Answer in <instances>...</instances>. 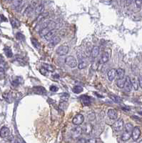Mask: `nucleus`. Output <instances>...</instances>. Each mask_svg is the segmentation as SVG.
Returning a JSON list of instances; mask_svg holds the SVG:
<instances>
[{
  "label": "nucleus",
  "instance_id": "obj_43",
  "mask_svg": "<svg viewBox=\"0 0 142 143\" xmlns=\"http://www.w3.org/2000/svg\"><path fill=\"white\" fill-rule=\"evenodd\" d=\"M86 143H96V139L94 138L90 139H88V141L86 142Z\"/></svg>",
  "mask_w": 142,
  "mask_h": 143
},
{
  "label": "nucleus",
  "instance_id": "obj_25",
  "mask_svg": "<svg viewBox=\"0 0 142 143\" xmlns=\"http://www.w3.org/2000/svg\"><path fill=\"white\" fill-rule=\"evenodd\" d=\"M131 137H132V133H130V132H124V133H123L122 136V139L123 141H126L128 139H129L131 138Z\"/></svg>",
  "mask_w": 142,
  "mask_h": 143
},
{
  "label": "nucleus",
  "instance_id": "obj_18",
  "mask_svg": "<svg viewBox=\"0 0 142 143\" xmlns=\"http://www.w3.org/2000/svg\"><path fill=\"white\" fill-rule=\"evenodd\" d=\"M99 54V47L98 46H94L92 49V57L93 58H96L98 57Z\"/></svg>",
  "mask_w": 142,
  "mask_h": 143
},
{
  "label": "nucleus",
  "instance_id": "obj_4",
  "mask_svg": "<svg viewBox=\"0 0 142 143\" xmlns=\"http://www.w3.org/2000/svg\"><path fill=\"white\" fill-rule=\"evenodd\" d=\"M69 52V47L66 45H62L59 46L56 49V53L60 56H64L68 53Z\"/></svg>",
  "mask_w": 142,
  "mask_h": 143
},
{
  "label": "nucleus",
  "instance_id": "obj_16",
  "mask_svg": "<svg viewBox=\"0 0 142 143\" xmlns=\"http://www.w3.org/2000/svg\"><path fill=\"white\" fill-rule=\"evenodd\" d=\"M34 92L38 94H44L46 91L43 87H34Z\"/></svg>",
  "mask_w": 142,
  "mask_h": 143
},
{
  "label": "nucleus",
  "instance_id": "obj_6",
  "mask_svg": "<svg viewBox=\"0 0 142 143\" xmlns=\"http://www.w3.org/2000/svg\"><path fill=\"white\" fill-rule=\"evenodd\" d=\"M114 129L116 131V132H119L121 131L124 127V121H123L122 119H118L115 122V123L114 124Z\"/></svg>",
  "mask_w": 142,
  "mask_h": 143
},
{
  "label": "nucleus",
  "instance_id": "obj_13",
  "mask_svg": "<svg viewBox=\"0 0 142 143\" xmlns=\"http://www.w3.org/2000/svg\"><path fill=\"white\" fill-rule=\"evenodd\" d=\"M107 114L111 119H116L117 118V112L114 109H109L108 111Z\"/></svg>",
  "mask_w": 142,
  "mask_h": 143
},
{
  "label": "nucleus",
  "instance_id": "obj_45",
  "mask_svg": "<svg viewBox=\"0 0 142 143\" xmlns=\"http://www.w3.org/2000/svg\"><path fill=\"white\" fill-rule=\"evenodd\" d=\"M6 19L5 18L3 15H0V22H2V21H6Z\"/></svg>",
  "mask_w": 142,
  "mask_h": 143
},
{
  "label": "nucleus",
  "instance_id": "obj_27",
  "mask_svg": "<svg viewBox=\"0 0 142 143\" xmlns=\"http://www.w3.org/2000/svg\"><path fill=\"white\" fill-rule=\"evenodd\" d=\"M43 10H44V6L42 5H39V6L36 7V10H35V13H36V15H40L41 14H42Z\"/></svg>",
  "mask_w": 142,
  "mask_h": 143
},
{
  "label": "nucleus",
  "instance_id": "obj_47",
  "mask_svg": "<svg viewBox=\"0 0 142 143\" xmlns=\"http://www.w3.org/2000/svg\"><path fill=\"white\" fill-rule=\"evenodd\" d=\"M138 143H142V140H141V141H140Z\"/></svg>",
  "mask_w": 142,
  "mask_h": 143
},
{
  "label": "nucleus",
  "instance_id": "obj_33",
  "mask_svg": "<svg viewBox=\"0 0 142 143\" xmlns=\"http://www.w3.org/2000/svg\"><path fill=\"white\" fill-rule=\"evenodd\" d=\"M4 98L8 102H12V96L10 93H6V94H4Z\"/></svg>",
  "mask_w": 142,
  "mask_h": 143
},
{
  "label": "nucleus",
  "instance_id": "obj_40",
  "mask_svg": "<svg viewBox=\"0 0 142 143\" xmlns=\"http://www.w3.org/2000/svg\"><path fill=\"white\" fill-rule=\"evenodd\" d=\"M138 85L140 86V87L142 88V76L140 75L138 77Z\"/></svg>",
  "mask_w": 142,
  "mask_h": 143
},
{
  "label": "nucleus",
  "instance_id": "obj_11",
  "mask_svg": "<svg viewBox=\"0 0 142 143\" xmlns=\"http://www.w3.org/2000/svg\"><path fill=\"white\" fill-rule=\"evenodd\" d=\"M60 40H61V39H60V37H59V36L54 37V38L49 42V47H55L58 43H59Z\"/></svg>",
  "mask_w": 142,
  "mask_h": 143
},
{
  "label": "nucleus",
  "instance_id": "obj_21",
  "mask_svg": "<svg viewBox=\"0 0 142 143\" xmlns=\"http://www.w3.org/2000/svg\"><path fill=\"white\" fill-rule=\"evenodd\" d=\"M4 53L6 54V56L9 58H11L13 57V53H12V51L10 48V47H4Z\"/></svg>",
  "mask_w": 142,
  "mask_h": 143
},
{
  "label": "nucleus",
  "instance_id": "obj_34",
  "mask_svg": "<svg viewBox=\"0 0 142 143\" xmlns=\"http://www.w3.org/2000/svg\"><path fill=\"white\" fill-rule=\"evenodd\" d=\"M69 97V94H67V93H64V94L62 95L61 99H62V100H64V102H65V101H67V100H68Z\"/></svg>",
  "mask_w": 142,
  "mask_h": 143
},
{
  "label": "nucleus",
  "instance_id": "obj_5",
  "mask_svg": "<svg viewBox=\"0 0 142 143\" xmlns=\"http://www.w3.org/2000/svg\"><path fill=\"white\" fill-rule=\"evenodd\" d=\"M84 120V117L83 115L81 114H78L74 117L72 122H73L74 124H75V125H80L81 124L83 123Z\"/></svg>",
  "mask_w": 142,
  "mask_h": 143
},
{
  "label": "nucleus",
  "instance_id": "obj_8",
  "mask_svg": "<svg viewBox=\"0 0 142 143\" xmlns=\"http://www.w3.org/2000/svg\"><path fill=\"white\" fill-rule=\"evenodd\" d=\"M140 134H141L140 129L138 128V127H135L134 128V129H133L132 132V139L134 140V141H136L139 138Z\"/></svg>",
  "mask_w": 142,
  "mask_h": 143
},
{
  "label": "nucleus",
  "instance_id": "obj_32",
  "mask_svg": "<svg viewBox=\"0 0 142 143\" xmlns=\"http://www.w3.org/2000/svg\"><path fill=\"white\" fill-rule=\"evenodd\" d=\"M16 39H17V40H20V41L24 40V39H25V37L24 36V35H22V33H20V32L16 33Z\"/></svg>",
  "mask_w": 142,
  "mask_h": 143
},
{
  "label": "nucleus",
  "instance_id": "obj_35",
  "mask_svg": "<svg viewBox=\"0 0 142 143\" xmlns=\"http://www.w3.org/2000/svg\"><path fill=\"white\" fill-rule=\"evenodd\" d=\"M98 62H97V61L93 62V63H92V69H93V70H96L98 67V64H99Z\"/></svg>",
  "mask_w": 142,
  "mask_h": 143
},
{
  "label": "nucleus",
  "instance_id": "obj_23",
  "mask_svg": "<svg viewBox=\"0 0 142 143\" xmlns=\"http://www.w3.org/2000/svg\"><path fill=\"white\" fill-rule=\"evenodd\" d=\"M125 82H126V78L117 79L116 80V85L118 86V87L124 88V84H125Z\"/></svg>",
  "mask_w": 142,
  "mask_h": 143
},
{
  "label": "nucleus",
  "instance_id": "obj_19",
  "mask_svg": "<svg viewBox=\"0 0 142 143\" xmlns=\"http://www.w3.org/2000/svg\"><path fill=\"white\" fill-rule=\"evenodd\" d=\"M124 74H125V71L122 68H118L116 69V76H117L118 79L124 78Z\"/></svg>",
  "mask_w": 142,
  "mask_h": 143
},
{
  "label": "nucleus",
  "instance_id": "obj_1",
  "mask_svg": "<svg viewBox=\"0 0 142 143\" xmlns=\"http://www.w3.org/2000/svg\"><path fill=\"white\" fill-rule=\"evenodd\" d=\"M55 27H56V23L53 21H49L48 26L39 32V35L41 37H45L52 30H55Z\"/></svg>",
  "mask_w": 142,
  "mask_h": 143
},
{
  "label": "nucleus",
  "instance_id": "obj_7",
  "mask_svg": "<svg viewBox=\"0 0 142 143\" xmlns=\"http://www.w3.org/2000/svg\"><path fill=\"white\" fill-rule=\"evenodd\" d=\"M80 101L84 105H90L92 104V98L87 95H82L80 97Z\"/></svg>",
  "mask_w": 142,
  "mask_h": 143
},
{
  "label": "nucleus",
  "instance_id": "obj_36",
  "mask_svg": "<svg viewBox=\"0 0 142 143\" xmlns=\"http://www.w3.org/2000/svg\"><path fill=\"white\" fill-rule=\"evenodd\" d=\"M22 3H23V2H22V1H14V2H13L14 6L16 8H18L20 5H22Z\"/></svg>",
  "mask_w": 142,
  "mask_h": 143
},
{
  "label": "nucleus",
  "instance_id": "obj_15",
  "mask_svg": "<svg viewBox=\"0 0 142 143\" xmlns=\"http://www.w3.org/2000/svg\"><path fill=\"white\" fill-rule=\"evenodd\" d=\"M108 59H109V54L107 52H104L103 54L102 55V57H101V59H100L99 62H100V63H102V64H104V63L107 62L108 61Z\"/></svg>",
  "mask_w": 142,
  "mask_h": 143
},
{
  "label": "nucleus",
  "instance_id": "obj_41",
  "mask_svg": "<svg viewBox=\"0 0 142 143\" xmlns=\"http://www.w3.org/2000/svg\"><path fill=\"white\" fill-rule=\"evenodd\" d=\"M88 119H89L90 120H94V119H95V114H94V113L89 114V115H88Z\"/></svg>",
  "mask_w": 142,
  "mask_h": 143
},
{
  "label": "nucleus",
  "instance_id": "obj_3",
  "mask_svg": "<svg viewBox=\"0 0 142 143\" xmlns=\"http://www.w3.org/2000/svg\"><path fill=\"white\" fill-rule=\"evenodd\" d=\"M65 63L72 68H74L77 66L76 59L73 56H69L65 59Z\"/></svg>",
  "mask_w": 142,
  "mask_h": 143
},
{
  "label": "nucleus",
  "instance_id": "obj_9",
  "mask_svg": "<svg viewBox=\"0 0 142 143\" xmlns=\"http://www.w3.org/2000/svg\"><path fill=\"white\" fill-rule=\"evenodd\" d=\"M124 88L126 92H131V90L132 89V80L130 79L129 77H126V82L124 84Z\"/></svg>",
  "mask_w": 142,
  "mask_h": 143
},
{
  "label": "nucleus",
  "instance_id": "obj_20",
  "mask_svg": "<svg viewBox=\"0 0 142 143\" xmlns=\"http://www.w3.org/2000/svg\"><path fill=\"white\" fill-rule=\"evenodd\" d=\"M10 22H11V25L12 26L13 28H18L20 26V22L18 20H16V18H10Z\"/></svg>",
  "mask_w": 142,
  "mask_h": 143
},
{
  "label": "nucleus",
  "instance_id": "obj_46",
  "mask_svg": "<svg viewBox=\"0 0 142 143\" xmlns=\"http://www.w3.org/2000/svg\"><path fill=\"white\" fill-rule=\"evenodd\" d=\"M103 2L104 4H108V5H109L112 2H111V1H103V2Z\"/></svg>",
  "mask_w": 142,
  "mask_h": 143
},
{
  "label": "nucleus",
  "instance_id": "obj_42",
  "mask_svg": "<svg viewBox=\"0 0 142 143\" xmlns=\"http://www.w3.org/2000/svg\"><path fill=\"white\" fill-rule=\"evenodd\" d=\"M77 143H86V140L84 138H80L78 139V140L77 141Z\"/></svg>",
  "mask_w": 142,
  "mask_h": 143
},
{
  "label": "nucleus",
  "instance_id": "obj_10",
  "mask_svg": "<svg viewBox=\"0 0 142 143\" xmlns=\"http://www.w3.org/2000/svg\"><path fill=\"white\" fill-rule=\"evenodd\" d=\"M10 129L6 127H3L0 130V136L2 138H5V137H8L10 135Z\"/></svg>",
  "mask_w": 142,
  "mask_h": 143
},
{
  "label": "nucleus",
  "instance_id": "obj_22",
  "mask_svg": "<svg viewBox=\"0 0 142 143\" xmlns=\"http://www.w3.org/2000/svg\"><path fill=\"white\" fill-rule=\"evenodd\" d=\"M92 129H93V126L92 124L90 123H88L86 124V127H85V133L86 134H90L92 132Z\"/></svg>",
  "mask_w": 142,
  "mask_h": 143
},
{
  "label": "nucleus",
  "instance_id": "obj_2",
  "mask_svg": "<svg viewBox=\"0 0 142 143\" xmlns=\"http://www.w3.org/2000/svg\"><path fill=\"white\" fill-rule=\"evenodd\" d=\"M82 134V129L81 127H76L75 128H74L72 129L71 132V134H72V137L74 139H76L80 137V136Z\"/></svg>",
  "mask_w": 142,
  "mask_h": 143
},
{
  "label": "nucleus",
  "instance_id": "obj_38",
  "mask_svg": "<svg viewBox=\"0 0 142 143\" xmlns=\"http://www.w3.org/2000/svg\"><path fill=\"white\" fill-rule=\"evenodd\" d=\"M50 91H52V92H57L58 91V87H56V86H55V85H52V86H51L50 87Z\"/></svg>",
  "mask_w": 142,
  "mask_h": 143
},
{
  "label": "nucleus",
  "instance_id": "obj_29",
  "mask_svg": "<svg viewBox=\"0 0 142 143\" xmlns=\"http://www.w3.org/2000/svg\"><path fill=\"white\" fill-rule=\"evenodd\" d=\"M133 129H134V127H133V125L131 123H127L125 125V130H126V132L132 133Z\"/></svg>",
  "mask_w": 142,
  "mask_h": 143
},
{
  "label": "nucleus",
  "instance_id": "obj_44",
  "mask_svg": "<svg viewBox=\"0 0 142 143\" xmlns=\"http://www.w3.org/2000/svg\"><path fill=\"white\" fill-rule=\"evenodd\" d=\"M10 141H11V142L12 143H20L16 139L14 138V137H12V138L10 139Z\"/></svg>",
  "mask_w": 142,
  "mask_h": 143
},
{
  "label": "nucleus",
  "instance_id": "obj_24",
  "mask_svg": "<svg viewBox=\"0 0 142 143\" xmlns=\"http://www.w3.org/2000/svg\"><path fill=\"white\" fill-rule=\"evenodd\" d=\"M110 98L112 99L113 101L116 103H122V99L120 98L118 96H116V95H113V94H111L110 95Z\"/></svg>",
  "mask_w": 142,
  "mask_h": 143
},
{
  "label": "nucleus",
  "instance_id": "obj_14",
  "mask_svg": "<svg viewBox=\"0 0 142 143\" xmlns=\"http://www.w3.org/2000/svg\"><path fill=\"white\" fill-rule=\"evenodd\" d=\"M116 76V69H112L108 71V79L110 81L114 80Z\"/></svg>",
  "mask_w": 142,
  "mask_h": 143
},
{
  "label": "nucleus",
  "instance_id": "obj_30",
  "mask_svg": "<svg viewBox=\"0 0 142 143\" xmlns=\"http://www.w3.org/2000/svg\"><path fill=\"white\" fill-rule=\"evenodd\" d=\"M132 80V87H134V89H135V90H137L138 89V81L136 80V78H133L132 79H131Z\"/></svg>",
  "mask_w": 142,
  "mask_h": 143
},
{
  "label": "nucleus",
  "instance_id": "obj_31",
  "mask_svg": "<svg viewBox=\"0 0 142 143\" xmlns=\"http://www.w3.org/2000/svg\"><path fill=\"white\" fill-rule=\"evenodd\" d=\"M43 67H44V68H45L47 71H50V72H54V68L52 65H49V64H43Z\"/></svg>",
  "mask_w": 142,
  "mask_h": 143
},
{
  "label": "nucleus",
  "instance_id": "obj_28",
  "mask_svg": "<svg viewBox=\"0 0 142 143\" xmlns=\"http://www.w3.org/2000/svg\"><path fill=\"white\" fill-rule=\"evenodd\" d=\"M82 91H83V87H81V86H78V85L75 86L73 88V92L75 94H79V93H81Z\"/></svg>",
  "mask_w": 142,
  "mask_h": 143
},
{
  "label": "nucleus",
  "instance_id": "obj_48",
  "mask_svg": "<svg viewBox=\"0 0 142 143\" xmlns=\"http://www.w3.org/2000/svg\"><path fill=\"white\" fill-rule=\"evenodd\" d=\"M22 143H26V142H22Z\"/></svg>",
  "mask_w": 142,
  "mask_h": 143
},
{
  "label": "nucleus",
  "instance_id": "obj_39",
  "mask_svg": "<svg viewBox=\"0 0 142 143\" xmlns=\"http://www.w3.org/2000/svg\"><path fill=\"white\" fill-rule=\"evenodd\" d=\"M135 3L136 5L138 8H141L142 6V1H135Z\"/></svg>",
  "mask_w": 142,
  "mask_h": 143
},
{
  "label": "nucleus",
  "instance_id": "obj_37",
  "mask_svg": "<svg viewBox=\"0 0 142 143\" xmlns=\"http://www.w3.org/2000/svg\"><path fill=\"white\" fill-rule=\"evenodd\" d=\"M40 72L41 74H42L43 75H45V76H48V73H49V71H47L46 69L42 67V69H40Z\"/></svg>",
  "mask_w": 142,
  "mask_h": 143
},
{
  "label": "nucleus",
  "instance_id": "obj_12",
  "mask_svg": "<svg viewBox=\"0 0 142 143\" xmlns=\"http://www.w3.org/2000/svg\"><path fill=\"white\" fill-rule=\"evenodd\" d=\"M56 30H52L50 32H49L47 35H46L44 37H45V40H47V41H51L54 38V37H56Z\"/></svg>",
  "mask_w": 142,
  "mask_h": 143
},
{
  "label": "nucleus",
  "instance_id": "obj_26",
  "mask_svg": "<svg viewBox=\"0 0 142 143\" xmlns=\"http://www.w3.org/2000/svg\"><path fill=\"white\" fill-rule=\"evenodd\" d=\"M31 41H32V45H34V47L35 48H36V49H38L41 48V45H40V43L38 42V40H36V39L32 38V39H31Z\"/></svg>",
  "mask_w": 142,
  "mask_h": 143
},
{
  "label": "nucleus",
  "instance_id": "obj_17",
  "mask_svg": "<svg viewBox=\"0 0 142 143\" xmlns=\"http://www.w3.org/2000/svg\"><path fill=\"white\" fill-rule=\"evenodd\" d=\"M87 65H88V62H87V60L86 59V58H84V59L79 60V63H78V69H84L86 67H87Z\"/></svg>",
  "mask_w": 142,
  "mask_h": 143
}]
</instances>
